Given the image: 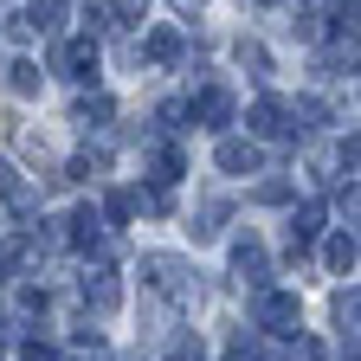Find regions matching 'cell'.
<instances>
[{"label": "cell", "mask_w": 361, "mask_h": 361, "mask_svg": "<svg viewBox=\"0 0 361 361\" xmlns=\"http://www.w3.org/2000/svg\"><path fill=\"white\" fill-rule=\"evenodd\" d=\"M297 316H303V310H297L290 290H258V297H252V323H258L264 336H297Z\"/></svg>", "instance_id": "1"}, {"label": "cell", "mask_w": 361, "mask_h": 361, "mask_svg": "<svg viewBox=\"0 0 361 361\" xmlns=\"http://www.w3.org/2000/svg\"><path fill=\"white\" fill-rule=\"evenodd\" d=\"M142 284L161 290V297H188V264L168 258V252H149V258H142Z\"/></svg>", "instance_id": "2"}, {"label": "cell", "mask_w": 361, "mask_h": 361, "mask_svg": "<svg viewBox=\"0 0 361 361\" xmlns=\"http://www.w3.org/2000/svg\"><path fill=\"white\" fill-rule=\"evenodd\" d=\"M233 271H239V284H252V290H271V258H264V245L245 233V239H233Z\"/></svg>", "instance_id": "3"}, {"label": "cell", "mask_w": 361, "mask_h": 361, "mask_svg": "<svg viewBox=\"0 0 361 361\" xmlns=\"http://www.w3.org/2000/svg\"><path fill=\"white\" fill-rule=\"evenodd\" d=\"M188 116H194L200 129H226V123H233V90H219V84H207L200 97H188Z\"/></svg>", "instance_id": "4"}, {"label": "cell", "mask_w": 361, "mask_h": 361, "mask_svg": "<svg viewBox=\"0 0 361 361\" xmlns=\"http://www.w3.org/2000/svg\"><path fill=\"white\" fill-rule=\"evenodd\" d=\"M52 65L90 84V78H97V39H90V32H84V39H65V45H59V52H52Z\"/></svg>", "instance_id": "5"}, {"label": "cell", "mask_w": 361, "mask_h": 361, "mask_svg": "<svg viewBox=\"0 0 361 361\" xmlns=\"http://www.w3.org/2000/svg\"><path fill=\"white\" fill-rule=\"evenodd\" d=\"M84 303L97 310V316H110V310L123 303V284H116L110 264H90V271H84Z\"/></svg>", "instance_id": "6"}, {"label": "cell", "mask_w": 361, "mask_h": 361, "mask_svg": "<svg viewBox=\"0 0 361 361\" xmlns=\"http://www.w3.org/2000/svg\"><path fill=\"white\" fill-rule=\"evenodd\" d=\"M65 226H71V245H78V252H104V245H110V226L90 213V207H78Z\"/></svg>", "instance_id": "7"}, {"label": "cell", "mask_w": 361, "mask_h": 361, "mask_svg": "<svg viewBox=\"0 0 361 361\" xmlns=\"http://www.w3.org/2000/svg\"><path fill=\"white\" fill-rule=\"evenodd\" d=\"M316 233H323V207H297V213H290V226H284V245H290V258H303Z\"/></svg>", "instance_id": "8"}, {"label": "cell", "mask_w": 361, "mask_h": 361, "mask_svg": "<svg viewBox=\"0 0 361 361\" xmlns=\"http://www.w3.org/2000/svg\"><path fill=\"white\" fill-rule=\"evenodd\" d=\"M213 161H219L226 174H258V142H239V135H219Z\"/></svg>", "instance_id": "9"}, {"label": "cell", "mask_w": 361, "mask_h": 361, "mask_svg": "<svg viewBox=\"0 0 361 361\" xmlns=\"http://www.w3.org/2000/svg\"><path fill=\"white\" fill-rule=\"evenodd\" d=\"M0 200L13 207V219H32V213H39V194L26 188V180H20V174H13L7 161H0Z\"/></svg>", "instance_id": "10"}, {"label": "cell", "mask_w": 361, "mask_h": 361, "mask_svg": "<svg viewBox=\"0 0 361 361\" xmlns=\"http://www.w3.org/2000/svg\"><path fill=\"white\" fill-rule=\"evenodd\" d=\"M245 123H252V135H290V123H284V104H278V97H258V104L245 110Z\"/></svg>", "instance_id": "11"}, {"label": "cell", "mask_w": 361, "mask_h": 361, "mask_svg": "<svg viewBox=\"0 0 361 361\" xmlns=\"http://www.w3.org/2000/svg\"><path fill=\"white\" fill-rule=\"evenodd\" d=\"M142 59H149V65H174V59H180V32H174V26H155V32L142 39Z\"/></svg>", "instance_id": "12"}, {"label": "cell", "mask_w": 361, "mask_h": 361, "mask_svg": "<svg viewBox=\"0 0 361 361\" xmlns=\"http://www.w3.org/2000/svg\"><path fill=\"white\" fill-rule=\"evenodd\" d=\"M149 180L168 194L174 180H180V149H168V142H161V149H149Z\"/></svg>", "instance_id": "13"}, {"label": "cell", "mask_w": 361, "mask_h": 361, "mask_svg": "<svg viewBox=\"0 0 361 361\" xmlns=\"http://www.w3.org/2000/svg\"><path fill=\"white\" fill-rule=\"evenodd\" d=\"M39 84H45V71H39L32 59H13V65H7V90H13V97H32Z\"/></svg>", "instance_id": "14"}, {"label": "cell", "mask_w": 361, "mask_h": 361, "mask_svg": "<svg viewBox=\"0 0 361 361\" xmlns=\"http://www.w3.org/2000/svg\"><path fill=\"white\" fill-rule=\"evenodd\" d=\"M219 226H226V200H207V207L194 213V226H188V233L207 245V239H219Z\"/></svg>", "instance_id": "15"}, {"label": "cell", "mask_w": 361, "mask_h": 361, "mask_svg": "<svg viewBox=\"0 0 361 361\" xmlns=\"http://www.w3.org/2000/svg\"><path fill=\"white\" fill-rule=\"evenodd\" d=\"M323 258H329L336 278H348V271H355V233H336V239L323 245Z\"/></svg>", "instance_id": "16"}, {"label": "cell", "mask_w": 361, "mask_h": 361, "mask_svg": "<svg viewBox=\"0 0 361 361\" xmlns=\"http://www.w3.org/2000/svg\"><path fill=\"white\" fill-rule=\"evenodd\" d=\"M116 110H110V97H78V110H71V123H84V129H104Z\"/></svg>", "instance_id": "17"}, {"label": "cell", "mask_w": 361, "mask_h": 361, "mask_svg": "<svg viewBox=\"0 0 361 361\" xmlns=\"http://www.w3.org/2000/svg\"><path fill=\"white\" fill-rule=\"evenodd\" d=\"M239 65H245V71H252L258 84L271 78V52H264V45H258V39H239Z\"/></svg>", "instance_id": "18"}, {"label": "cell", "mask_w": 361, "mask_h": 361, "mask_svg": "<svg viewBox=\"0 0 361 361\" xmlns=\"http://www.w3.org/2000/svg\"><path fill=\"white\" fill-rule=\"evenodd\" d=\"M104 168H110V155H71L65 180H104Z\"/></svg>", "instance_id": "19"}, {"label": "cell", "mask_w": 361, "mask_h": 361, "mask_svg": "<svg viewBox=\"0 0 361 361\" xmlns=\"http://www.w3.org/2000/svg\"><path fill=\"white\" fill-rule=\"evenodd\" d=\"M71 0H32V26H59Z\"/></svg>", "instance_id": "20"}, {"label": "cell", "mask_w": 361, "mask_h": 361, "mask_svg": "<svg viewBox=\"0 0 361 361\" xmlns=\"http://www.w3.org/2000/svg\"><path fill=\"white\" fill-rule=\"evenodd\" d=\"M336 323H342V336L355 342V290H336Z\"/></svg>", "instance_id": "21"}, {"label": "cell", "mask_w": 361, "mask_h": 361, "mask_svg": "<svg viewBox=\"0 0 361 361\" xmlns=\"http://www.w3.org/2000/svg\"><path fill=\"white\" fill-rule=\"evenodd\" d=\"M258 200H264V207H284V200H290V188H284V180H264Z\"/></svg>", "instance_id": "22"}, {"label": "cell", "mask_w": 361, "mask_h": 361, "mask_svg": "<svg viewBox=\"0 0 361 361\" xmlns=\"http://www.w3.org/2000/svg\"><path fill=\"white\" fill-rule=\"evenodd\" d=\"M20 361H59V355H52V342H26V348H20Z\"/></svg>", "instance_id": "23"}, {"label": "cell", "mask_w": 361, "mask_h": 361, "mask_svg": "<svg viewBox=\"0 0 361 361\" xmlns=\"http://www.w3.org/2000/svg\"><path fill=\"white\" fill-rule=\"evenodd\" d=\"M290 361H323V348H316V342L303 336V342H290Z\"/></svg>", "instance_id": "24"}, {"label": "cell", "mask_w": 361, "mask_h": 361, "mask_svg": "<svg viewBox=\"0 0 361 361\" xmlns=\"http://www.w3.org/2000/svg\"><path fill=\"white\" fill-rule=\"evenodd\" d=\"M7 39H20V45H26V39H32V20H26V13H13V20H7Z\"/></svg>", "instance_id": "25"}, {"label": "cell", "mask_w": 361, "mask_h": 361, "mask_svg": "<svg viewBox=\"0 0 361 361\" xmlns=\"http://www.w3.org/2000/svg\"><path fill=\"white\" fill-rule=\"evenodd\" d=\"M200 7H207V0H174V13H188V20H194Z\"/></svg>", "instance_id": "26"}, {"label": "cell", "mask_w": 361, "mask_h": 361, "mask_svg": "<svg viewBox=\"0 0 361 361\" xmlns=\"http://www.w3.org/2000/svg\"><path fill=\"white\" fill-rule=\"evenodd\" d=\"M116 7H123V13L135 20V13H142V7H149V0H116Z\"/></svg>", "instance_id": "27"}, {"label": "cell", "mask_w": 361, "mask_h": 361, "mask_svg": "<svg viewBox=\"0 0 361 361\" xmlns=\"http://www.w3.org/2000/svg\"><path fill=\"white\" fill-rule=\"evenodd\" d=\"M0 284H7V258H0Z\"/></svg>", "instance_id": "28"}]
</instances>
